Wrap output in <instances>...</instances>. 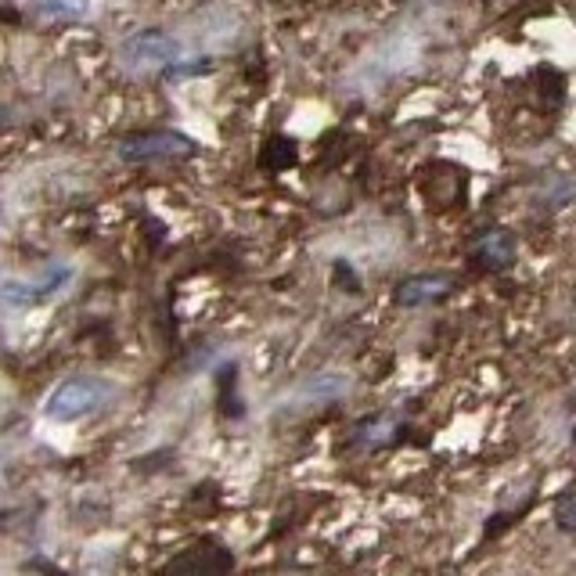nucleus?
<instances>
[{
    "instance_id": "obj_8",
    "label": "nucleus",
    "mask_w": 576,
    "mask_h": 576,
    "mask_svg": "<svg viewBox=\"0 0 576 576\" xmlns=\"http://www.w3.org/2000/svg\"><path fill=\"white\" fill-rule=\"evenodd\" d=\"M36 11L51 22H80L90 11V0H36Z\"/></svg>"
},
{
    "instance_id": "obj_4",
    "label": "nucleus",
    "mask_w": 576,
    "mask_h": 576,
    "mask_svg": "<svg viewBox=\"0 0 576 576\" xmlns=\"http://www.w3.org/2000/svg\"><path fill=\"white\" fill-rule=\"evenodd\" d=\"M72 281V267H47L44 278L33 281V285H26V281H0V299L8 306H29V303H44V299L58 296L65 285Z\"/></svg>"
},
{
    "instance_id": "obj_2",
    "label": "nucleus",
    "mask_w": 576,
    "mask_h": 576,
    "mask_svg": "<svg viewBox=\"0 0 576 576\" xmlns=\"http://www.w3.org/2000/svg\"><path fill=\"white\" fill-rule=\"evenodd\" d=\"M119 58H123L126 69L134 72L166 69V65L180 62V40H173L162 29H141V33L126 36L123 47H119Z\"/></svg>"
},
{
    "instance_id": "obj_6",
    "label": "nucleus",
    "mask_w": 576,
    "mask_h": 576,
    "mask_svg": "<svg viewBox=\"0 0 576 576\" xmlns=\"http://www.w3.org/2000/svg\"><path fill=\"white\" fill-rule=\"evenodd\" d=\"M234 566V558L224 548L213 544H198V548L184 551L180 558H173L170 566L162 569L159 576H227Z\"/></svg>"
},
{
    "instance_id": "obj_5",
    "label": "nucleus",
    "mask_w": 576,
    "mask_h": 576,
    "mask_svg": "<svg viewBox=\"0 0 576 576\" xmlns=\"http://www.w3.org/2000/svg\"><path fill=\"white\" fill-rule=\"evenodd\" d=\"M450 292H454V278L443 274V270H436V274H411V278H404L393 288V299H396V306L414 310V306L440 303V299H447Z\"/></svg>"
},
{
    "instance_id": "obj_1",
    "label": "nucleus",
    "mask_w": 576,
    "mask_h": 576,
    "mask_svg": "<svg viewBox=\"0 0 576 576\" xmlns=\"http://www.w3.org/2000/svg\"><path fill=\"white\" fill-rule=\"evenodd\" d=\"M112 396H116V382H108V378H65L44 400V414L51 422L72 425L87 414H98Z\"/></svg>"
},
{
    "instance_id": "obj_9",
    "label": "nucleus",
    "mask_w": 576,
    "mask_h": 576,
    "mask_svg": "<svg viewBox=\"0 0 576 576\" xmlns=\"http://www.w3.org/2000/svg\"><path fill=\"white\" fill-rule=\"evenodd\" d=\"M270 152H278V155H263V166H270V170H285V166L296 162V144L285 141V137L270 141Z\"/></svg>"
},
{
    "instance_id": "obj_10",
    "label": "nucleus",
    "mask_w": 576,
    "mask_h": 576,
    "mask_svg": "<svg viewBox=\"0 0 576 576\" xmlns=\"http://www.w3.org/2000/svg\"><path fill=\"white\" fill-rule=\"evenodd\" d=\"M569 501H573V497L569 494H562L558 497V526H562V530H573V519H569Z\"/></svg>"
},
{
    "instance_id": "obj_7",
    "label": "nucleus",
    "mask_w": 576,
    "mask_h": 576,
    "mask_svg": "<svg viewBox=\"0 0 576 576\" xmlns=\"http://www.w3.org/2000/svg\"><path fill=\"white\" fill-rule=\"evenodd\" d=\"M472 260L479 263L483 270H504L515 263V238L501 227H490L476 238L472 245Z\"/></svg>"
},
{
    "instance_id": "obj_3",
    "label": "nucleus",
    "mask_w": 576,
    "mask_h": 576,
    "mask_svg": "<svg viewBox=\"0 0 576 576\" xmlns=\"http://www.w3.org/2000/svg\"><path fill=\"white\" fill-rule=\"evenodd\" d=\"M195 141L173 130H148V134H130L116 144V155L123 162H155V159H188L195 155Z\"/></svg>"
}]
</instances>
